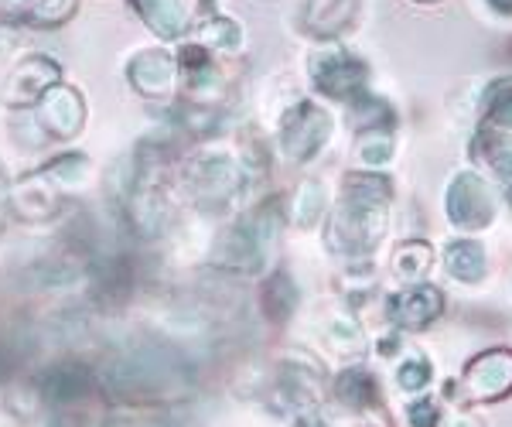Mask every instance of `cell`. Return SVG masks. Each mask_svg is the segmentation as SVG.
Here are the masks:
<instances>
[{
	"label": "cell",
	"mask_w": 512,
	"mask_h": 427,
	"mask_svg": "<svg viewBox=\"0 0 512 427\" xmlns=\"http://www.w3.org/2000/svg\"><path fill=\"white\" fill-rule=\"evenodd\" d=\"M390 202L393 188L386 178L373 171H352L342 178V195H338L332 216L325 223V243L338 257H366L383 243L390 229Z\"/></svg>",
	"instance_id": "1"
},
{
	"label": "cell",
	"mask_w": 512,
	"mask_h": 427,
	"mask_svg": "<svg viewBox=\"0 0 512 427\" xmlns=\"http://www.w3.org/2000/svg\"><path fill=\"white\" fill-rule=\"evenodd\" d=\"M103 383L120 404H158L181 387V366L164 349H130L106 366Z\"/></svg>",
	"instance_id": "2"
},
{
	"label": "cell",
	"mask_w": 512,
	"mask_h": 427,
	"mask_svg": "<svg viewBox=\"0 0 512 427\" xmlns=\"http://www.w3.org/2000/svg\"><path fill=\"white\" fill-rule=\"evenodd\" d=\"M277 236H280V202L270 199L256 205L250 216L236 219L222 233L216 253H212V264L229 270V274H256V270H263V264H267Z\"/></svg>",
	"instance_id": "3"
},
{
	"label": "cell",
	"mask_w": 512,
	"mask_h": 427,
	"mask_svg": "<svg viewBox=\"0 0 512 427\" xmlns=\"http://www.w3.org/2000/svg\"><path fill=\"white\" fill-rule=\"evenodd\" d=\"M246 182H250L246 164L219 147H205L185 164V188L192 202L205 212H222L243 195Z\"/></svg>",
	"instance_id": "4"
},
{
	"label": "cell",
	"mask_w": 512,
	"mask_h": 427,
	"mask_svg": "<svg viewBox=\"0 0 512 427\" xmlns=\"http://www.w3.org/2000/svg\"><path fill=\"white\" fill-rule=\"evenodd\" d=\"M308 79L328 100L352 103L355 96L366 93L369 86V65L338 41H325L321 48L308 55Z\"/></svg>",
	"instance_id": "5"
},
{
	"label": "cell",
	"mask_w": 512,
	"mask_h": 427,
	"mask_svg": "<svg viewBox=\"0 0 512 427\" xmlns=\"http://www.w3.org/2000/svg\"><path fill=\"white\" fill-rule=\"evenodd\" d=\"M332 113L325 106L311 103V100H294L280 113L277 123V144L291 164H308L311 158H318L321 147L332 137Z\"/></svg>",
	"instance_id": "6"
},
{
	"label": "cell",
	"mask_w": 512,
	"mask_h": 427,
	"mask_svg": "<svg viewBox=\"0 0 512 427\" xmlns=\"http://www.w3.org/2000/svg\"><path fill=\"white\" fill-rule=\"evenodd\" d=\"M444 212L461 233H482L495 223L499 199H495V188L478 171H458L444 192Z\"/></svg>",
	"instance_id": "7"
},
{
	"label": "cell",
	"mask_w": 512,
	"mask_h": 427,
	"mask_svg": "<svg viewBox=\"0 0 512 427\" xmlns=\"http://www.w3.org/2000/svg\"><path fill=\"white\" fill-rule=\"evenodd\" d=\"M62 82V65L52 55H28L0 82V103L7 110H28L45 100V93Z\"/></svg>",
	"instance_id": "8"
},
{
	"label": "cell",
	"mask_w": 512,
	"mask_h": 427,
	"mask_svg": "<svg viewBox=\"0 0 512 427\" xmlns=\"http://www.w3.org/2000/svg\"><path fill=\"white\" fill-rule=\"evenodd\" d=\"M35 390L45 407H52L59 417H72L93 393V373L79 359H62L38 376Z\"/></svg>",
	"instance_id": "9"
},
{
	"label": "cell",
	"mask_w": 512,
	"mask_h": 427,
	"mask_svg": "<svg viewBox=\"0 0 512 427\" xmlns=\"http://www.w3.org/2000/svg\"><path fill=\"white\" fill-rule=\"evenodd\" d=\"M62 195H65V188L55 182L45 168H38L11 188L7 209H11L21 223H48V219H55L62 212Z\"/></svg>",
	"instance_id": "10"
},
{
	"label": "cell",
	"mask_w": 512,
	"mask_h": 427,
	"mask_svg": "<svg viewBox=\"0 0 512 427\" xmlns=\"http://www.w3.org/2000/svg\"><path fill=\"white\" fill-rule=\"evenodd\" d=\"M181 79L178 55H171L168 48H144L127 62V82L137 96L144 100H168L175 93Z\"/></svg>",
	"instance_id": "11"
},
{
	"label": "cell",
	"mask_w": 512,
	"mask_h": 427,
	"mask_svg": "<svg viewBox=\"0 0 512 427\" xmlns=\"http://www.w3.org/2000/svg\"><path fill=\"white\" fill-rule=\"evenodd\" d=\"M35 117L48 137L55 141H72L79 137V130L86 127V96L69 82H59L45 93V100L38 103Z\"/></svg>",
	"instance_id": "12"
},
{
	"label": "cell",
	"mask_w": 512,
	"mask_h": 427,
	"mask_svg": "<svg viewBox=\"0 0 512 427\" xmlns=\"http://www.w3.org/2000/svg\"><path fill=\"white\" fill-rule=\"evenodd\" d=\"M512 393V352L489 349L465 366V397L475 404H495Z\"/></svg>",
	"instance_id": "13"
},
{
	"label": "cell",
	"mask_w": 512,
	"mask_h": 427,
	"mask_svg": "<svg viewBox=\"0 0 512 427\" xmlns=\"http://www.w3.org/2000/svg\"><path fill=\"white\" fill-rule=\"evenodd\" d=\"M444 315V294L434 284H407L390 301V322L400 332H424Z\"/></svg>",
	"instance_id": "14"
},
{
	"label": "cell",
	"mask_w": 512,
	"mask_h": 427,
	"mask_svg": "<svg viewBox=\"0 0 512 427\" xmlns=\"http://www.w3.org/2000/svg\"><path fill=\"white\" fill-rule=\"evenodd\" d=\"M140 21L154 31L161 41L185 38L192 31L195 21V4L192 0H130Z\"/></svg>",
	"instance_id": "15"
},
{
	"label": "cell",
	"mask_w": 512,
	"mask_h": 427,
	"mask_svg": "<svg viewBox=\"0 0 512 427\" xmlns=\"http://www.w3.org/2000/svg\"><path fill=\"white\" fill-rule=\"evenodd\" d=\"M359 0H304L301 21L321 41H335L342 31L352 28Z\"/></svg>",
	"instance_id": "16"
},
{
	"label": "cell",
	"mask_w": 512,
	"mask_h": 427,
	"mask_svg": "<svg viewBox=\"0 0 512 427\" xmlns=\"http://www.w3.org/2000/svg\"><path fill=\"white\" fill-rule=\"evenodd\" d=\"M444 270L458 284H478L489 274V257H485V246L478 240H451L441 253Z\"/></svg>",
	"instance_id": "17"
},
{
	"label": "cell",
	"mask_w": 512,
	"mask_h": 427,
	"mask_svg": "<svg viewBox=\"0 0 512 427\" xmlns=\"http://www.w3.org/2000/svg\"><path fill=\"white\" fill-rule=\"evenodd\" d=\"M195 41L202 48H209L212 55H236V52H243V45H246V31L236 18L212 11L209 18L198 21Z\"/></svg>",
	"instance_id": "18"
},
{
	"label": "cell",
	"mask_w": 512,
	"mask_h": 427,
	"mask_svg": "<svg viewBox=\"0 0 512 427\" xmlns=\"http://www.w3.org/2000/svg\"><path fill=\"white\" fill-rule=\"evenodd\" d=\"M475 158L482 161L492 175H499L502 182H512V134H506V130H495L485 123L475 137Z\"/></svg>",
	"instance_id": "19"
},
{
	"label": "cell",
	"mask_w": 512,
	"mask_h": 427,
	"mask_svg": "<svg viewBox=\"0 0 512 427\" xmlns=\"http://www.w3.org/2000/svg\"><path fill=\"white\" fill-rule=\"evenodd\" d=\"M260 308L270 322H287V318H291V311L297 308V287L287 270H277V274H270L267 281H263Z\"/></svg>",
	"instance_id": "20"
},
{
	"label": "cell",
	"mask_w": 512,
	"mask_h": 427,
	"mask_svg": "<svg viewBox=\"0 0 512 427\" xmlns=\"http://www.w3.org/2000/svg\"><path fill=\"white\" fill-rule=\"evenodd\" d=\"M431 264H434V250H431V243H427V240L400 243L393 250V257H390L393 274L400 277L403 284H420L427 270H431Z\"/></svg>",
	"instance_id": "21"
},
{
	"label": "cell",
	"mask_w": 512,
	"mask_h": 427,
	"mask_svg": "<svg viewBox=\"0 0 512 427\" xmlns=\"http://www.w3.org/2000/svg\"><path fill=\"white\" fill-rule=\"evenodd\" d=\"M335 397L352 410H369L379 400L376 376L369 369H345L335 380Z\"/></svg>",
	"instance_id": "22"
},
{
	"label": "cell",
	"mask_w": 512,
	"mask_h": 427,
	"mask_svg": "<svg viewBox=\"0 0 512 427\" xmlns=\"http://www.w3.org/2000/svg\"><path fill=\"white\" fill-rule=\"evenodd\" d=\"M328 209V192L321 182H301L291 199V223L301 226V229H311L325 216Z\"/></svg>",
	"instance_id": "23"
},
{
	"label": "cell",
	"mask_w": 512,
	"mask_h": 427,
	"mask_svg": "<svg viewBox=\"0 0 512 427\" xmlns=\"http://www.w3.org/2000/svg\"><path fill=\"white\" fill-rule=\"evenodd\" d=\"M349 120L352 127L359 130V134H366V130H393V106L376 100V96L362 93L355 96V100L349 103Z\"/></svg>",
	"instance_id": "24"
},
{
	"label": "cell",
	"mask_w": 512,
	"mask_h": 427,
	"mask_svg": "<svg viewBox=\"0 0 512 427\" xmlns=\"http://www.w3.org/2000/svg\"><path fill=\"white\" fill-rule=\"evenodd\" d=\"M396 154V137L393 130H366L359 134V144H355V158H359L362 171H379L393 161Z\"/></svg>",
	"instance_id": "25"
},
{
	"label": "cell",
	"mask_w": 512,
	"mask_h": 427,
	"mask_svg": "<svg viewBox=\"0 0 512 427\" xmlns=\"http://www.w3.org/2000/svg\"><path fill=\"white\" fill-rule=\"evenodd\" d=\"M325 346L338 352V356L355 359V356H362V349H366V332H362L355 318L335 315L325 328Z\"/></svg>",
	"instance_id": "26"
},
{
	"label": "cell",
	"mask_w": 512,
	"mask_h": 427,
	"mask_svg": "<svg viewBox=\"0 0 512 427\" xmlns=\"http://www.w3.org/2000/svg\"><path fill=\"white\" fill-rule=\"evenodd\" d=\"M485 123L495 130H506L512 134V79H495L482 100Z\"/></svg>",
	"instance_id": "27"
},
{
	"label": "cell",
	"mask_w": 512,
	"mask_h": 427,
	"mask_svg": "<svg viewBox=\"0 0 512 427\" xmlns=\"http://www.w3.org/2000/svg\"><path fill=\"white\" fill-rule=\"evenodd\" d=\"M79 11V0H31L28 7V24L35 28H62L76 18Z\"/></svg>",
	"instance_id": "28"
},
{
	"label": "cell",
	"mask_w": 512,
	"mask_h": 427,
	"mask_svg": "<svg viewBox=\"0 0 512 427\" xmlns=\"http://www.w3.org/2000/svg\"><path fill=\"white\" fill-rule=\"evenodd\" d=\"M41 168H45L62 188H79L89 178V158H86V154H79V151L59 154V158L41 164Z\"/></svg>",
	"instance_id": "29"
},
{
	"label": "cell",
	"mask_w": 512,
	"mask_h": 427,
	"mask_svg": "<svg viewBox=\"0 0 512 427\" xmlns=\"http://www.w3.org/2000/svg\"><path fill=\"white\" fill-rule=\"evenodd\" d=\"M431 376H434V366H431V359H424V356L403 359L400 369H396V383H400V390H407V393L427 390Z\"/></svg>",
	"instance_id": "30"
},
{
	"label": "cell",
	"mask_w": 512,
	"mask_h": 427,
	"mask_svg": "<svg viewBox=\"0 0 512 427\" xmlns=\"http://www.w3.org/2000/svg\"><path fill=\"white\" fill-rule=\"evenodd\" d=\"M407 417L414 427H437V421H441V410H437L434 400H417V404L407 410Z\"/></svg>",
	"instance_id": "31"
},
{
	"label": "cell",
	"mask_w": 512,
	"mask_h": 427,
	"mask_svg": "<svg viewBox=\"0 0 512 427\" xmlns=\"http://www.w3.org/2000/svg\"><path fill=\"white\" fill-rule=\"evenodd\" d=\"M18 48V31H11V28H0V65H4L7 55Z\"/></svg>",
	"instance_id": "32"
},
{
	"label": "cell",
	"mask_w": 512,
	"mask_h": 427,
	"mask_svg": "<svg viewBox=\"0 0 512 427\" xmlns=\"http://www.w3.org/2000/svg\"><path fill=\"white\" fill-rule=\"evenodd\" d=\"M485 4L492 7L499 18H506V21H512V0H485Z\"/></svg>",
	"instance_id": "33"
},
{
	"label": "cell",
	"mask_w": 512,
	"mask_h": 427,
	"mask_svg": "<svg viewBox=\"0 0 512 427\" xmlns=\"http://www.w3.org/2000/svg\"><path fill=\"white\" fill-rule=\"evenodd\" d=\"M444 427H478V424H475V417H451Z\"/></svg>",
	"instance_id": "34"
},
{
	"label": "cell",
	"mask_w": 512,
	"mask_h": 427,
	"mask_svg": "<svg viewBox=\"0 0 512 427\" xmlns=\"http://www.w3.org/2000/svg\"><path fill=\"white\" fill-rule=\"evenodd\" d=\"M7 363H11V356H7V349L0 346V383L7 380Z\"/></svg>",
	"instance_id": "35"
},
{
	"label": "cell",
	"mask_w": 512,
	"mask_h": 427,
	"mask_svg": "<svg viewBox=\"0 0 512 427\" xmlns=\"http://www.w3.org/2000/svg\"><path fill=\"white\" fill-rule=\"evenodd\" d=\"M7 195H11V188H7V178H4V171H0V209L7 205Z\"/></svg>",
	"instance_id": "36"
},
{
	"label": "cell",
	"mask_w": 512,
	"mask_h": 427,
	"mask_svg": "<svg viewBox=\"0 0 512 427\" xmlns=\"http://www.w3.org/2000/svg\"><path fill=\"white\" fill-rule=\"evenodd\" d=\"M294 427H318V424H315V421H297Z\"/></svg>",
	"instance_id": "37"
},
{
	"label": "cell",
	"mask_w": 512,
	"mask_h": 427,
	"mask_svg": "<svg viewBox=\"0 0 512 427\" xmlns=\"http://www.w3.org/2000/svg\"><path fill=\"white\" fill-rule=\"evenodd\" d=\"M417 4H441V0H417Z\"/></svg>",
	"instance_id": "38"
}]
</instances>
